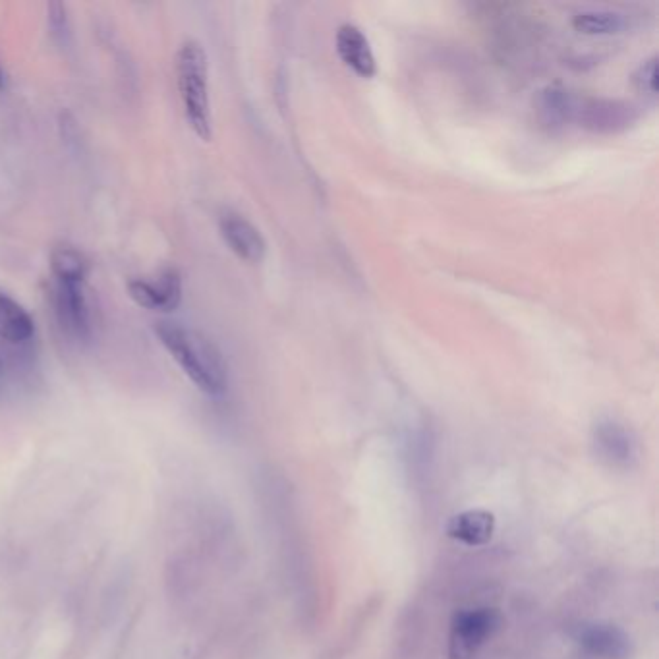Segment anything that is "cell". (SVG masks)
<instances>
[{"label": "cell", "mask_w": 659, "mask_h": 659, "mask_svg": "<svg viewBox=\"0 0 659 659\" xmlns=\"http://www.w3.org/2000/svg\"><path fill=\"white\" fill-rule=\"evenodd\" d=\"M573 26L588 35H611L627 29L629 16L607 8H588L574 14Z\"/></svg>", "instance_id": "cell-14"}, {"label": "cell", "mask_w": 659, "mask_h": 659, "mask_svg": "<svg viewBox=\"0 0 659 659\" xmlns=\"http://www.w3.org/2000/svg\"><path fill=\"white\" fill-rule=\"evenodd\" d=\"M128 294L142 308L172 312L182 298V281L174 269H169L157 279V283L144 279L130 281Z\"/></svg>", "instance_id": "cell-8"}, {"label": "cell", "mask_w": 659, "mask_h": 659, "mask_svg": "<svg viewBox=\"0 0 659 659\" xmlns=\"http://www.w3.org/2000/svg\"><path fill=\"white\" fill-rule=\"evenodd\" d=\"M221 234L230 250L248 263H259L265 258L267 242L258 227L236 211H225L219 221Z\"/></svg>", "instance_id": "cell-6"}, {"label": "cell", "mask_w": 659, "mask_h": 659, "mask_svg": "<svg viewBox=\"0 0 659 659\" xmlns=\"http://www.w3.org/2000/svg\"><path fill=\"white\" fill-rule=\"evenodd\" d=\"M176 76L184 113L194 134L209 142L213 136L209 103V68L205 49L198 41H186L176 55Z\"/></svg>", "instance_id": "cell-2"}, {"label": "cell", "mask_w": 659, "mask_h": 659, "mask_svg": "<svg viewBox=\"0 0 659 659\" xmlns=\"http://www.w3.org/2000/svg\"><path fill=\"white\" fill-rule=\"evenodd\" d=\"M632 84L646 93V95H656L658 93V57L652 55L638 64V68L632 74Z\"/></svg>", "instance_id": "cell-16"}, {"label": "cell", "mask_w": 659, "mask_h": 659, "mask_svg": "<svg viewBox=\"0 0 659 659\" xmlns=\"http://www.w3.org/2000/svg\"><path fill=\"white\" fill-rule=\"evenodd\" d=\"M493 532H495V516L484 509L464 511L460 515L453 516L447 524L449 538L470 547L488 544Z\"/></svg>", "instance_id": "cell-11"}, {"label": "cell", "mask_w": 659, "mask_h": 659, "mask_svg": "<svg viewBox=\"0 0 659 659\" xmlns=\"http://www.w3.org/2000/svg\"><path fill=\"white\" fill-rule=\"evenodd\" d=\"M335 45L339 57L352 72L362 78H373L377 74V60L373 55L372 43L360 26L352 22L341 24L337 28Z\"/></svg>", "instance_id": "cell-7"}, {"label": "cell", "mask_w": 659, "mask_h": 659, "mask_svg": "<svg viewBox=\"0 0 659 659\" xmlns=\"http://www.w3.org/2000/svg\"><path fill=\"white\" fill-rule=\"evenodd\" d=\"M638 118V107L625 99L576 95L573 122L596 134H617Z\"/></svg>", "instance_id": "cell-3"}, {"label": "cell", "mask_w": 659, "mask_h": 659, "mask_svg": "<svg viewBox=\"0 0 659 659\" xmlns=\"http://www.w3.org/2000/svg\"><path fill=\"white\" fill-rule=\"evenodd\" d=\"M580 646L592 656L603 659H625L631 654V640L615 625H584L578 631Z\"/></svg>", "instance_id": "cell-10"}, {"label": "cell", "mask_w": 659, "mask_h": 659, "mask_svg": "<svg viewBox=\"0 0 659 659\" xmlns=\"http://www.w3.org/2000/svg\"><path fill=\"white\" fill-rule=\"evenodd\" d=\"M592 445L598 459L611 468L627 470L638 459V445L632 431L613 418H602L592 428Z\"/></svg>", "instance_id": "cell-5"}, {"label": "cell", "mask_w": 659, "mask_h": 659, "mask_svg": "<svg viewBox=\"0 0 659 659\" xmlns=\"http://www.w3.org/2000/svg\"><path fill=\"white\" fill-rule=\"evenodd\" d=\"M57 316L60 325L76 339L86 341L91 331L89 306H87L84 285L80 283H58Z\"/></svg>", "instance_id": "cell-9"}, {"label": "cell", "mask_w": 659, "mask_h": 659, "mask_svg": "<svg viewBox=\"0 0 659 659\" xmlns=\"http://www.w3.org/2000/svg\"><path fill=\"white\" fill-rule=\"evenodd\" d=\"M49 24L53 29V35L58 37L60 41H64L70 33V26H68V16H66V6L60 2H53L49 6Z\"/></svg>", "instance_id": "cell-17"}, {"label": "cell", "mask_w": 659, "mask_h": 659, "mask_svg": "<svg viewBox=\"0 0 659 659\" xmlns=\"http://www.w3.org/2000/svg\"><path fill=\"white\" fill-rule=\"evenodd\" d=\"M0 87H4V72H2V68H0Z\"/></svg>", "instance_id": "cell-18"}, {"label": "cell", "mask_w": 659, "mask_h": 659, "mask_svg": "<svg viewBox=\"0 0 659 659\" xmlns=\"http://www.w3.org/2000/svg\"><path fill=\"white\" fill-rule=\"evenodd\" d=\"M35 325L28 312L0 292V337L10 343H26L33 337Z\"/></svg>", "instance_id": "cell-13"}, {"label": "cell", "mask_w": 659, "mask_h": 659, "mask_svg": "<svg viewBox=\"0 0 659 659\" xmlns=\"http://www.w3.org/2000/svg\"><path fill=\"white\" fill-rule=\"evenodd\" d=\"M501 617L495 609L460 611L451 625L449 656L451 659H470L499 629Z\"/></svg>", "instance_id": "cell-4"}, {"label": "cell", "mask_w": 659, "mask_h": 659, "mask_svg": "<svg viewBox=\"0 0 659 659\" xmlns=\"http://www.w3.org/2000/svg\"><path fill=\"white\" fill-rule=\"evenodd\" d=\"M2 373H4V370H2V362H0V381H2Z\"/></svg>", "instance_id": "cell-19"}, {"label": "cell", "mask_w": 659, "mask_h": 659, "mask_svg": "<svg viewBox=\"0 0 659 659\" xmlns=\"http://www.w3.org/2000/svg\"><path fill=\"white\" fill-rule=\"evenodd\" d=\"M51 267L58 283H80L87 277V261L78 250L70 246H58L51 254Z\"/></svg>", "instance_id": "cell-15"}, {"label": "cell", "mask_w": 659, "mask_h": 659, "mask_svg": "<svg viewBox=\"0 0 659 659\" xmlns=\"http://www.w3.org/2000/svg\"><path fill=\"white\" fill-rule=\"evenodd\" d=\"M155 333L200 391L209 397H223L227 393L229 368L217 344L200 331L171 321L159 323Z\"/></svg>", "instance_id": "cell-1"}, {"label": "cell", "mask_w": 659, "mask_h": 659, "mask_svg": "<svg viewBox=\"0 0 659 659\" xmlns=\"http://www.w3.org/2000/svg\"><path fill=\"white\" fill-rule=\"evenodd\" d=\"M574 101L576 93L569 87L551 84L544 87L538 95V113L549 126H565L573 122Z\"/></svg>", "instance_id": "cell-12"}]
</instances>
